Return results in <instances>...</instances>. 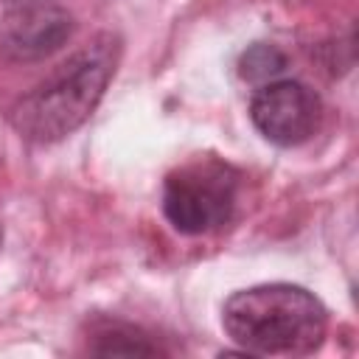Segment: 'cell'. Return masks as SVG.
Returning a JSON list of instances; mask_svg holds the SVG:
<instances>
[{
    "instance_id": "6da1fadb",
    "label": "cell",
    "mask_w": 359,
    "mask_h": 359,
    "mask_svg": "<svg viewBox=\"0 0 359 359\" xmlns=\"http://www.w3.org/2000/svg\"><path fill=\"white\" fill-rule=\"evenodd\" d=\"M118 62L112 36H98L93 45L73 53L42 84L17 98L8 109L14 132L34 143H53L76 132L98 107Z\"/></svg>"
},
{
    "instance_id": "7a4b0ae2",
    "label": "cell",
    "mask_w": 359,
    "mask_h": 359,
    "mask_svg": "<svg viewBox=\"0 0 359 359\" xmlns=\"http://www.w3.org/2000/svg\"><path fill=\"white\" fill-rule=\"evenodd\" d=\"M222 323L227 337L247 353L303 356L325 339L328 314L303 286L261 283L230 294Z\"/></svg>"
},
{
    "instance_id": "3957f363",
    "label": "cell",
    "mask_w": 359,
    "mask_h": 359,
    "mask_svg": "<svg viewBox=\"0 0 359 359\" xmlns=\"http://www.w3.org/2000/svg\"><path fill=\"white\" fill-rule=\"evenodd\" d=\"M241 177L216 157H196L165 177L163 213L177 233L205 236L233 219Z\"/></svg>"
},
{
    "instance_id": "277c9868",
    "label": "cell",
    "mask_w": 359,
    "mask_h": 359,
    "mask_svg": "<svg viewBox=\"0 0 359 359\" xmlns=\"http://www.w3.org/2000/svg\"><path fill=\"white\" fill-rule=\"evenodd\" d=\"M250 118L269 143L300 146L320 123V98L303 81L275 79L255 90L250 101Z\"/></svg>"
},
{
    "instance_id": "5b68a950",
    "label": "cell",
    "mask_w": 359,
    "mask_h": 359,
    "mask_svg": "<svg viewBox=\"0 0 359 359\" xmlns=\"http://www.w3.org/2000/svg\"><path fill=\"white\" fill-rule=\"evenodd\" d=\"M73 34V17L65 8L34 3L8 14L0 31V48L11 62H36L59 50Z\"/></svg>"
},
{
    "instance_id": "8992f818",
    "label": "cell",
    "mask_w": 359,
    "mask_h": 359,
    "mask_svg": "<svg viewBox=\"0 0 359 359\" xmlns=\"http://www.w3.org/2000/svg\"><path fill=\"white\" fill-rule=\"evenodd\" d=\"M286 67V56L275 48V45H252L241 53L238 59V73L241 79L247 81H255V84H266V81H275Z\"/></svg>"
},
{
    "instance_id": "52a82bcc",
    "label": "cell",
    "mask_w": 359,
    "mask_h": 359,
    "mask_svg": "<svg viewBox=\"0 0 359 359\" xmlns=\"http://www.w3.org/2000/svg\"><path fill=\"white\" fill-rule=\"evenodd\" d=\"M98 342L93 345V353H101V356H115V353H123V356H132V353H160V348L154 342H149L146 334H140L137 328L132 325H112L107 331H101L95 337Z\"/></svg>"
},
{
    "instance_id": "ba28073f",
    "label": "cell",
    "mask_w": 359,
    "mask_h": 359,
    "mask_svg": "<svg viewBox=\"0 0 359 359\" xmlns=\"http://www.w3.org/2000/svg\"><path fill=\"white\" fill-rule=\"evenodd\" d=\"M11 3H17V6H34V3H45V0H11Z\"/></svg>"
}]
</instances>
